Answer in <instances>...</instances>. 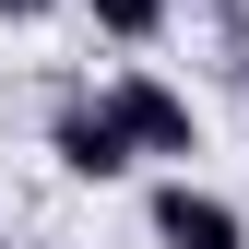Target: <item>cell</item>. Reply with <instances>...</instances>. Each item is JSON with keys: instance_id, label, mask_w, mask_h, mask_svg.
<instances>
[{"instance_id": "cell-1", "label": "cell", "mask_w": 249, "mask_h": 249, "mask_svg": "<svg viewBox=\"0 0 249 249\" xmlns=\"http://www.w3.org/2000/svg\"><path fill=\"white\" fill-rule=\"evenodd\" d=\"M107 119L131 131V154H202V107L178 95L166 71H142V59H131V71L107 83Z\"/></svg>"}, {"instance_id": "cell-2", "label": "cell", "mask_w": 249, "mask_h": 249, "mask_svg": "<svg viewBox=\"0 0 249 249\" xmlns=\"http://www.w3.org/2000/svg\"><path fill=\"white\" fill-rule=\"evenodd\" d=\"M154 249H249V213L202 178H166L154 190Z\"/></svg>"}, {"instance_id": "cell-3", "label": "cell", "mask_w": 249, "mask_h": 249, "mask_svg": "<svg viewBox=\"0 0 249 249\" xmlns=\"http://www.w3.org/2000/svg\"><path fill=\"white\" fill-rule=\"evenodd\" d=\"M48 154H59L71 178H131V166H142L131 131L107 119V95H71V107H59V119H48Z\"/></svg>"}, {"instance_id": "cell-4", "label": "cell", "mask_w": 249, "mask_h": 249, "mask_svg": "<svg viewBox=\"0 0 249 249\" xmlns=\"http://www.w3.org/2000/svg\"><path fill=\"white\" fill-rule=\"evenodd\" d=\"M95 12V36H119V48H154L166 36V0H83Z\"/></svg>"}, {"instance_id": "cell-5", "label": "cell", "mask_w": 249, "mask_h": 249, "mask_svg": "<svg viewBox=\"0 0 249 249\" xmlns=\"http://www.w3.org/2000/svg\"><path fill=\"white\" fill-rule=\"evenodd\" d=\"M59 12V0H0V24H48Z\"/></svg>"}]
</instances>
